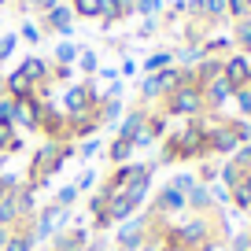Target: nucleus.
Wrapping results in <instances>:
<instances>
[{"label":"nucleus","instance_id":"1","mask_svg":"<svg viewBox=\"0 0 251 251\" xmlns=\"http://www.w3.org/2000/svg\"><path fill=\"white\" fill-rule=\"evenodd\" d=\"M67 159H74V141H45L33 148L30 155V170H26V181L37 188H45L48 181L55 177V174L63 170V163Z\"/></svg>","mask_w":251,"mask_h":251},{"label":"nucleus","instance_id":"2","mask_svg":"<svg viewBox=\"0 0 251 251\" xmlns=\"http://www.w3.org/2000/svg\"><path fill=\"white\" fill-rule=\"evenodd\" d=\"M214 222H211V214H188V218H177V222H166L163 226V236L166 240H174V244H181V248H188V251H196L200 244H207L214 236Z\"/></svg>","mask_w":251,"mask_h":251},{"label":"nucleus","instance_id":"3","mask_svg":"<svg viewBox=\"0 0 251 251\" xmlns=\"http://www.w3.org/2000/svg\"><path fill=\"white\" fill-rule=\"evenodd\" d=\"M207 111V103H203V89L196 85V81H185V85H177L174 93H166L163 96V115L166 118H196V115H203Z\"/></svg>","mask_w":251,"mask_h":251},{"label":"nucleus","instance_id":"4","mask_svg":"<svg viewBox=\"0 0 251 251\" xmlns=\"http://www.w3.org/2000/svg\"><path fill=\"white\" fill-rule=\"evenodd\" d=\"M181 214H188V196L177 185H163L155 196H151L148 218L151 222H170V218H181Z\"/></svg>","mask_w":251,"mask_h":251},{"label":"nucleus","instance_id":"5","mask_svg":"<svg viewBox=\"0 0 251 251\" xmlns=\"http://www.w3.org/2000/svg\"><path fill=\"white\" fill-rule=\"evenodd\" d=\"M67 226H71V211H67V207H59V203H41L37 214H33V240H37V244H48L59 229H67Z\"/></svg>","mask_w":251,"mask_h":251},{"label":"nucleus","instance_id":"6","mask_svg":"<svg viewBox=\"0 0 251 251\" xmlns=\"http://www.w3.org/2000/svg\"><path fill=\"white\" fill-rule=\"evenodd\" d=\"M100 100H103V96L96 93L93 81H78V85H67V89H63L59 111H63L67 118H74V115H89V111H93Z\"/></svg>","mask_w":251,"mask_h":251},{"label":"nucleus","instance_id":"7","mask_svg":"<svg viewBox=\"0 0 251 251\" xmlns=\"http://www.w3.org/2000/svg\"><path fill=\"white\" fill-rule=\"evenodd\" d=\"M148 166H151V163H141V159H129V163L115 166V170H111L107 177L100 181V192H107V200H111V196H118V192H126V188L133 185V181L141 177Z\"/></svg>","mask_w":251,"mask_h":251},{"label":"nucleus","instance_id":"8","mask_svg":"<svg viewBox=\"0 0 251 251\" xmlns=\"http://www.w3.org/2000/svg\"><path fill=\"white\" fill-rule=\"evenodd\" d=\"M148 214H133L129 222H122V229L115 233V251H141L144 240H148Z\"/></svg>","mask_w":251,"mask_h":251},{"label":"nucleus","instance_id":"9","mask_svg":"<svg viewBox=\"0 0 251 251\" xmlns=\"http://www.w3.org/2000/svg\"><path fill=\"white\" fill-rule=\"evenodd\" d=\"M240 148V141H236L233 126H229V118H222L214 129H207V159H229L233 151Z\"/></svg>","mask_w":251,"mask_h":251},{"label":"nucleus","instance_id":"10","mask_svg":"<svg viewBox=\"0 0 251 251\" xmlns=\"http://www.w3.org/2000/svg\"><path fill=\"white\" fill-rule=\"evenodd\" d=\"M37 133H45L48 141H63V137H67V115L59 111V103L41 100V111H37Z\"/></svg>","mask_w":251,"mask_h":251},{"label":"nucleus","instance_id":"11","mask_svg":"<svg viewBox=\"0 0 251 251\" xmlns=\"http://www.w3.org/2000/svg\"><path fill=\"white\" fill-rule=\"evenodd\" d=\"M222 78L229 81V89H248L251 85V59L244 52H233V55H226L222 59Z\"/></svg>","mask_w":251,"mask_h":251},{"label":"nucleus","instance_id":"12","mask_svg":"<svg viewBox=\"0 0 251 251\" xmlns=\"http://www.w3.org/2000/svg\"><path fill=\"white\" fill-rule=\"evenodd\" d=\"M48 244H52L55 251H89L93 233H89V226H67V229H59Z\"/></svg>","mask_w":251,"mask_h":251},{"label":"nucleus","instance_id":"13","mask_svg":"<svg viewBox=\"0 0 251 251\" xmlns=\"http://www.w3.org/2000/svg\"><path fill=\"white\" fill-rule=\"evenodd\" d=\"M203 103H207V111H214V115H218L226 103H233V89H229V81L226 78L207 81V85H203Z\"/></svg>","mask_w":251,"mask_h":251},{"label":"nucleus","instance_id":"14","mask_svg":"<svg viewBox=\"0 0 251 251\" xmlns=\"http://www.w3.org/2000/svg\"><path fill=\"white\" fill-rule=\"evenodd\" d=\"M0 251H37V240H33V222H19L15 229L8 233L4 248Z\"/></svg>","mask_w":251,"mask_h":251},{"label":"nucleus","instance_id":"15","mask_svg":"<svg viewBox=\"0 0 251 251\" xmlns=\"http://www.w3.org/2000/svg\"><path fill=\"white\" fill-rule=\"evenodd\" d=\"M37 192L41 188L37 185H30V181L23 177V185L15 188V203H19V214H23V222H33V214H37Z\"/></svg>","mask_w":251,"mask_h":251},{"label":"nucleus","instance_id":"16","mask_svg":"<svg viewBox=\"0 0 251 251\" xmlns=\"http://www.w3.org/2000/svg\"><path fill=\"white\" fill-rule=\"evenodd\" d=\"M188 211L192 214H211L214 211V188L196 181V185L188 188Z\"/></svg>","mask_w":251,"mask_h":251},{"label":"nucleus","instance_id":"17","mask_svg":"<svg viewBox=\"0 0 251 251\" xmlns=\"http://www.w3.org/2000/svg\"><path fill=\"white\" fill-rule=\"evenodd\" d=\"M144 122H148V111H144V107L126 111L122 122H118V141H129V144H133V137L144 129Z\"/></svg>","mask_w":251,"mask_h":251},{"label":"nucleus","instance_id":"18","mask_svg":"<svg viewBox=\"0 0 251 251\" xmlns=\"http://www.w3.org/2000/svg\"><path fill=\"white\" fill-rule=\"evenodd\" d=\"M71 26H74V8H63V4H55L52 11L45 15V30H55V33H71Z\"/></svg>","mask_w":251,"mask_h":251},{"label":"nucleus","instance_id":"19","mask_svg":"<svg viewBox=\"0 0 251 251\" xmlns=\"http://www.w3.org/2000/svg\"><path fill=\"white\" fill-rule=\"evenodd\" d=\"M23 148H26V141L19 137V129L0 118V151H4V155H15V151H23Z\"/></svg>","mask_w":251,"mask_h":251},{"label":"nucleus","instance_id":"20","mask_svg":"<svg viewBox=\"0 0 251 251\" xmlns=\"http://www.w3.org/2000/svg\"><path fill=\"white\" fill-rule=\"evenodd\" d=\"M19 222H23V214H19V203H15V192H4V200H0V229H15Z\"/></svg>","mask_w":251,"mask_h":251},{"label":"nucleus","instance_id":"21","mask_svg":"<svg viewBox=\"0 0 251 251\" xmlns=\"http://www.w3.org/2000/svg\"><path fill=\"white\" fill-rule=\"evenodd\" d=\"M133 144H129V141H118V137H115V141H111L107 144V159H111V163H115V166H122V163H129V159H133Z\"/></svg>","mask_w":251,"mask_h":251},{"label":"nucleus","instance_id":"22","mask_svg":"<svg viewBox=\"0 0 251 251\" xmlns=\"http://www.w3.org/2000/svg\"><path fill=\"white\" fill-rule=\"evenodd\" d=\"M233 45L240 48L244 55L251 52V15H248V19H240V23L233 26Z\"/></svg>","mask_w":251,"mask_h":251},{"label":"nucleus","instance_id":"23","mask_svg":"<svg viewBox=\"0 0 251 251\" xmlns=\"http://www.w3.org/2000/svg\"><path fill=\"white\" fill-rule=\"evenodd\" d=\"M78 52H81L78 45L59 41V45H55V63H59V67H71V63H78Z\"/></svg>","mask_w":251,"mask_h":251},{"label":"nucleus","instance_id":"24","mask_svg":"<svg viewBox=\"0 0 251 251\" xmlns=\"http://www.w3.org/2000/svg\"><path fill=\"white\" fill-rule=\"evenodd\" d=\"M78 196H81V192H78V188H74V181H71V185H63V188H55V196H52V203H59V207H67V211H71V207L78 203Z\"/></svg>","mask_w":251,"mask_h":251},{"label":"nucleus","instance_id":"25","mask_svg":"<svg viewBox=\"0 0 251 251\" xmlns=\"http://www.w3.org/2000/svg\"><path fill=\"white\" fill-rule=\"evenodd\" d=\"M78 71H81V74H89V78L100 71V59H96L93 48H81V52H78Z\"/></svg>","mask_w":251,"mask_h":251},{"label":"nucleus","instance_id":"26","mask_svg":"<svg viewBox=\"0 0 251 251\" xmlns=\"http://www.w3.org/2000/svg\"><path fill=\"white\" fill-rule=\"evenodd\" d=\"M166 122H170V118H166L163 111H155V115H148V133H151V141H163V137L170 133V129H166Z\"/></svg>","mask_w":251,"mask_h":251},{"label":"nucleus","instance_id":"27","mask_svg":"<svg viewBox=\"0 0 251 251\" xmlns=\"http://www.w3.org/2000/svg\"><path fill=\"white\" fill-rule=\"evenodd\" d=\"M163 67H174V52H151L148 59H144V71H148V74L163 71Z\"/></svg>","mask_w":251,"mask_h":251},{"label":"nucleus","instance_id":"28","mask_svg":"<svg viewBox=\"0 0 251 251\" xmlns=\"http://www.w3.org/2000/svg\"><path fill=\"white\" fill-rule=\"evenodd\" d=\"M100 148H103V141H100V137H85L81 144H74V155H78V159H93Z\"/></svg>","mask_w":251,"mask_h":251},{"label":"nucleus","instance_id":"29","mask_svg":"<svg viewBox=\"0 0 251 251\" xmlns=\"http://www.w3.org/2000/svg\"><path fill=\"white\" fill-rule=\"evenodd\" d=\"M196 181H203V185H214V181H218V163H214V159H200Z\"/></svg>","mask_w":251,"mask_h":251},{"label":"nucleus","instance_id":"30","mask_svg":"<svg viewBox=\"0 0 251 251\" xmlns=\"http://www.w3.org/2000/svg\"><path fill=\"white\" fill-rule=\"evenodd\" d=\"M74 15H81V19H100V0H74Z\"/></svg>","mask_w":251,"mask_h":251},{"label":"nucleus","instance_id":"31","mask_svg":"<svg viewBox=\"0 0 251 251\" xmlns=\"http://www.w3.org/2000/svg\"><path fill=\"white\" fill-rule=\"evenodd\" d=\"M233 103H236V111H240V118H251V85L248 89H236Z\"/></svg>","mask_w":251,"mask_h":251},{"label":"nucleus","instance_id":"32","mask_svg":"<svg viewBox=\"0 0 251 251\" xmlns=\"http://www.w3.org/2000/svg\"><path fill=\"white\" fill-rule=\"evenodd\" d=\"M133 11H137V15H144V19H151V15L163 11V0H133Z\"/></svg>","mask_w":251,"mask_h":251},{"label":"nucleus","instance_id":"33","mask_svg":"<svg viewBox=\"0 0 251 251\" xmlns=\"http://www.w3.org/2000/svg\"><path fill=\"white\" fill-rule=\"evenodd\" d=\"M107 192H100V188H96V196H89V218H96V214H103L107 211Z\"/></svg>","mask_w":251,"mask_h":251},{"label":"nucleus","instance_id":"34","mask_svg":"<svg viewBox=\"0 0 251 251\" xmlns=\"http://www.w3.org/2000/svg\"><path fill=\"white\" fill-rule=\"evenodd\" d=\"M251 11H248V4H244V0H226V19H236V23H240V19H248Z\"/></svg>","mask_w":251,"mask_h":251},{"label":"nucleus","instance_id":"35","mask_svg":"<svg viewBox=\"0 0 251 251\" xmlns=\"http://www.w3.org/2000/svg\"><path fill=\"white\" fill-rule=\"evenodd\" d=\"M96 181H100V177H96V170H93V166H85V170L78 174V181H74V188H78V192H89Z\"/></svg>","mask_w":251,"mask_h":251},{"label":"nucleus","instance_id":"36","mask_svg":"<svg viewBox=\"0 0 251 251\" xmlns=\"http://www.w3.org/2000/svg\"><path fill=\"white\" fill-rule=\"evenodd\" d=\"M229 159H233V163L240 166V170H251V144H240V148H236Z\"/></svg>","mask_w":251,"mask_h":251},{"label":"nucleus","instance_id":"37","mask_svg":"<svg viewBox=\"0 0 251 251\" xmlns=\"http://www.w3.org/2000/svg\"><path fill=\"white\" fill-rule=\"evenodd\" d=\"M15 45H19V33H4V37H0V63L15 52Z\"/></svg>","mask_w":251,"mask_h":251},{"label":"nucleus","instance_id":"38","mask_svg":"<svg viewBox=\"0 0 251 251\" xmlns=\"http://www.w3.org/2000/svg\"><path fill=\"white\" fill-rule=\"evenodd\" d=\"M229 251H251V229H244V233H236L233 240H229Z\"/></svg>","mask_w":251,"mask_h":251},{"label":"nucleus","instance_id":"39","mask_svg":"<svg viewBox=\"0 0 251 251\" xmlns=\"http://www.w3.org/2000/svg\"><path fill=\"white\" fill-rule=\"evenodd\" d=\"M0 118L15 126V100H11V96H0Z\"/></svg>","mask_w":251,"mask_h":251},{"label":"nucleus","instance_id":"40","mask_svg":"<svg viewBox=\"0 0 251 251\" xmlns=\"http://www.w3.org/2000/svg\"><path fill=\"white\" fill-rule=\"evenodd\" d=\"M170 185H177L181 192H185V196H188V188L196 185V174H174V177H170Z\"/></svg>","mask_w":251,"mask_h":251},{"label":"nucleus","instance_id":"41","mask_svg":"<svg viewBox=\"0 0 251 251\" xmlns=\"http://www.w3.org/2000/svg\"><path fill=\"white\" fill-rule=\"evenodd\" d=\"M19 37L30 41V45H37V41H41V26H37V23H26L23 30H19Z\"/></svg>","mask_w":251,"mask_h":251},{"label":"nucleus","instance_id":"42","mask_svg":"<svg viewBox=\"0 0 251 251\" xmlns=\"http://www.w3.org/2000/svg\"><path fill=\"white\" fill-rule=\"evenodd\" d=\"M71 78H74V71L71 67H59V63H55L52 74H48V81H71Z\"/></svg>","mask_w":251,"mask_h":251},{"label":"nucleus","instance_id":"43","mask_svg":"<svg viewBox=\"0 0 251 251\" xmlns=\"http://www.w3.org/2000/svg\"><path fill=\"white\" fill-rule=\"evenodd\" d=\"M55 4H59V0H30V8H33V11H41V15H48Z\"/></svg>","mask_w":251,"mask_h":251},{"label":"nucleus","instance_id":"44","mask_svg":"<svg viewBox=\"0 0 251 251\" xmlns=\"http://www.w3.org/2000/svg\"><path fill=\"white\" fill-rule=\"evenodd\" d=\"M196 251H226V244H222V240H214V236H211V240H207V244H200Z\"/></svg>","mask_w":251,"mask_h":251},{"label":"nucleus","instance_id":"45","mask_svg":"<svg viewBox=\"0 0 251 251\" xmlns=\"http://www.w3.org/2000/svg\"><path fill=\"white\" fill-rule=\"evenodd\" d=\"M159 251H188V248H181V244H174V240H166V236H163V244H159Z\"/></svg>","mask_w":251,"mask_h":251},{"label":"nucleus","instance_id":"46","mask_svg":"<svg viewBox=\"0 0 251 251\" xmlns=\"http://www.w3.org/2000/svg\"><path fill=\"white\" fill-rule=\"evenodd\" d=\"M151 33H155V19H148V23L141 26V37H151Z\"/></svg>","mask_w":251,"mask_h":251},{"label":"nucleus","instance_id":"47","mask_svg":"<svg viewBox=\"0 0 251 251\" xmlns=\"http://www.w3.org/2000/svg\"><path fill=\"white\" fill-rule=\"evenodd\" d=\"M4 240H8V229H0V248H4Z\"/></svg>","mask_w":251,"mask_h":251},{"label":"nucleus","instance_id":"48","mask_svg":"<svg viewBox=\"0 0 251 251\" xmlns=\"http://www.w3.org/2000/svg\"><path fill=\"white\" fill-rule=\"evenodd\" d=\"M37 251H55V248H52V244H45V248H37Z\"/></svg>","mask_w":251,"mask_h":251},{"label":"nucleus","instance_id":"49","mask_svg":"<svg viewBox=\"0 0 251 251\" xmlns=\"http://www.w3.org/2000/svg\"><path fill=\"white\" fill-rule=\"evenodd\" d=\"M4 166H8V155H4V159H0V170H4Z\"/></svg>","mask_w":251,"mask_h":251},{"label":"nucleus","instance_id":"50","mask_svg":"<svg viewBox=\"0 0 251 251\" xmlns=\"http://www.w3.org/2000/svg\"><path fill=\"white\" fill-rule=\"evenodd\" d=\"M4 192H8V188H4V185H0V200H4Z\"/></svg>","mask_w":251,"mask_h":251},{"label":"nucleus","instance_id":"51","mask_svg":"<svg viewBox=\"0 0 251 251\" xmlns=\"http://www.w3.org/2000/svg\"><path fill=\"white\" fill-rule=\"evenodd\" d=\"M244 4H248V11H251V0H244Z\"/></svg>","mask_w":251,"mask_h":251}]
</instances>
